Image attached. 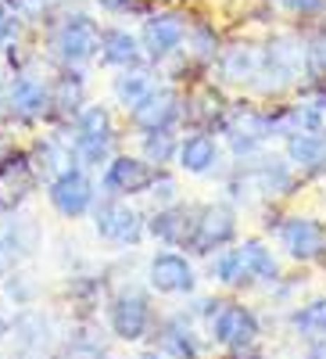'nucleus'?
Wrapping results in <instances>:
<instances>
[{
	"mask_svg": "<svg viewBox=\"0 0 326 359\" xmlns=\"http://www.w3.org/2000/svg\"><path fill=\"white\" fill-rule=\"evenodd\" d=\"M47 201L62 219H83L97 201V187L83 165H69L47 180Z\"/></svg>",
	"mask_w": 326,
	"mask_h": 359,
	"instance_id": "f257e3e1",
	"label": "nucleus"
},
{
	"mask_svg": "<svg viewBox=\"0 0 326 359\" xmlns=\"http://www.w3.org/2000/svg\"><path fill=\"white\" fill-rule=\"evenodd\" d=\"M54 54L65 65H86L101 54V29L90 15H72L57 25L54 33Z\"/></svg>",
	"mask_w": 326,
	"mask_h": 359,
	"instance_id": "f03ea898",
	"label": "nucleus"
},
{
	"mask_svg": "<svg viewBox=\"0 0 326 359\" xmlns=\"http://www.w3.org/2000/svg\"><path fill=\"white\" fill-rule=\"evenodd\" d=\"M158 176V165H151L147 158H133V155H115L104 165L101 184L108 191V198H133V194H147Z\"/></svg>",
	"mask_w": 326,
	"mask_h": 359,
	"instance_id": "7ed1b4c3",
	"label": "nucleus"
},
{
	"mask_svg": "<svg viewBox=\"0 0 326 359\" xmlns=\"http://www.w3.org/2000/svg\"><path fill=\"white\" fill-rule=\"evenodd\" d=\"M94 226L104 241L111 245H136L143 237V216L136 208L115 201V198H104V201H94Z\"/></svg>",
	"mask_w": 326,
	"mask_h": 359,
	"instance_id": "20e7f679",
	"label": "nucleus"
},
{
	"mask_svg": "<svg viewBox=\"0 0 326 359\" xmlns=\"http://www.w3.org/2000/svg\"><path fill=\"white\" fill-rule=\"evenodd\" d=\"M262 327L255 320V313L248 306H229V302H219L215 316H212V338L222 345V348H233V352H244L258 341Z\"/></svg>",
	"mask_w": 326,
	"mask_h": 359,
	"instance_id": "39448f33",
	"label": "nucleus"
},
{
	"mask_svg": "<svg viewBox=\"0 0 326 359\" xmlns=\"http://www.w3.org/2000/svg\"><path fill=\"white\" fill-rule=\"evenodd\" d=\"M236 237V212L229 205H204L197 208V219H194V233H190V248L208 255L215 248H226Z\"/></svg>",
	"mask_w": 326,
	"mask_h": 359,
	"instance_id": "423d86ee",
	"label": "nucleus"
},
{
	"mask_svg": "<svg viewBox=\"0 0 326 359\" xmlns=\"http://www.w3.org/2000/svg\"><path fill=\"white\" fill-rule=\"evenodd\" d=\"M305 69V50L302 47H294L290 40H276L269 43V50L262 54V72H258V83L265 94H273V90H283L290 86L294 79L302 76Z\"/></svg>",
	"mask_w": 326,
	"mask_h": 359,
	"instance_id": "0eeeda50",
	"label": "nucleus"
},
{
	"mask_svg": "<svg viewBox=\"0 0 326 359\" xmlns=\"http://www.w3.org/2000/svg\"><path fill=\"white\" fill-rule=\"evenodd\" d=\"M280 245L287 248L290 259L316 262L326 255V226L309 216H290L280 223Z\"/></svg>",
	"mask_w": 326,
	"mask_h": 359,
	"instance_id": "6e6552de",
	"label": "nucleus"
},
{
	"mask_svg": "<svg viewBox=\"0 0 326 359\" xmlns=\"http://www.w3.org/2000/svg\"><path fill=\"white\" fill-rule=\"evenodd\" d=\"M183 104H180V94H176L172 86H155L151 94H147L143 101H136L129 108V123L143 133L151 130H169L176 118H180Z\"/></svg>",
	"mask_w": 326,
	"mask_h": 359,
	"instance_id": "1a4fd4ad",
	"label": "nucleus"
},
{
	"mask_svg": "<svg viewBox=\"0 0 326 359\" xmlns=\"http://www.w3.org/2000/svg\"><path fill=\"white\" fill-rule=\"evenodd\" d=\"M8 115L22 118V123H36V118L50 115V86L36 76H11V94H8Z\"/></svg>",
	"mask_w": 326,
	"mask_h": 359,
	"instance_id": "9d476101",
	"label": "nucleus"
},
{
	"mask_svg": "<svg viewBox=\"0 0 326 359\" xmlns=\"http://www.w3.org/2000/svg\"><path fill=\"white\" fill-rule=\"evenodd\" d=\"M151 306H147L143 294H118L108 306V323L111 334L122 341H140L147 331H151Z\"/></svg>",
	"mask_w": 326,
	"mask_h": 359,
	"instance_id": "9b49d317",
	"label": "nucleus"
},
{
	"mask_svg": "<svg viewBox=\"0 0 326 359\" xmlns=\"http://www.w3.org/2000/svg\"><path fill=\"white\" fill-rule=\"evenodd\" d=\"M147 280L158 294H190L197 277H194V266L180 255V252H158L147 266Z\"/></svg>",
	"mask_w": 326,
	"mask_h": 359,
	"instance_id": "f8f14e48",
	"label": "nucleus"
},
{
	"mask_svg": "<svg viewBox=\"0 0 326 359\" xmlns=\"http://www.w3.org/2000/svg\"><path fill=\"white\" fill-rule=\"evenodd\" d=\"M187 29L183 22L176 15H155L143 22V33H140V50L151 57V62H162V57H169L176 47L183 43Z\"/></svg>",
	"mask_w": 326,
	"mask_h": 359,
	"instance_id": "ddd939ff",
	"label": "nucleus"
},
{
	"mask_svg": "<svg viewBox=\"0 0 326 359\" xmlns=\"http://www.w3.org/2000/svg\"><path fill=\"white\" fill-rule=\"evenodd\" d=\"M287 158L302 172H319L326 169V133L316 130H294L287 133Z\"/></svg>",
	"mask_w": 326,
	"mask_h": 359,
	"instance_id": "4468645a",
	"label": "nucleus"
},
{
	"mask_svg": "<svg viewBox=\"0 0 326 359\" xmlns=\"http://www.w3.org/2000/svg\"><path fill=\"white\" fill-rule=\"evenodd\" d=\"M194 219H197V212H190V208H183V205L172 201V205L158 208L155 219L147 223V230H151L158 241H165V245H190Z\"/></svg>",
	"mask_w": 326,
	"mask_h": 359,
	"instance_id": "2eb2a0df",
	"label": "nucleus"
},
{
	"mask_svg": "<svg viewBox=\"0 0 326 359\" xmlns=\"http://www.w3.org/2000/svg\"><path fill=\"white\" fill-rule=\"evenodd\" d=\"M0 233H4V241H8L15 262L18 259H33L40 252V245H43V226L33 216L18 212V208H11V212H8V226L0 230Z\"/></svg>",
	"mask_w": 326,
	"mask_h": 359,
	"instance_id": "dca6fc26",
	"label": "nucleus"
},
{
	"mask_svg": "<svg viewBox=\"0 0 326 359\" xmlns=\"http://www.w3.org/2000/svg\"><path fill=\"white\" fill-rule=\"evenodd\" d=\"M11 338L18 341V348L22 352H43L47 345H50V320L40 313V309H33V306H25L15 320H11Z\"/></svg>",
	"mask_w": 326,
	"mask_h": 359,
	"instance_id": "f3484780",
	"label": "nucleus"
},
{
	"mask_svg": "<svg viewBox=\"0 0 326 359\" xmlns=\"http://www.w3.org/2000/svg\"><path fill=\"white\" fill-rule=\"evenodd\" d=\"M83 104H86V79L69 65V72H62L50 86V111L62 118H76Z\"/></svg>",
	"mask_w": 326,
	"mask_h": 359,
	"instance_id": "a211bd4d",
	"label": "nucleus"
},
{
	"mask_svg": "<svg viewBox=\"0 0 326 359\" xmlns=\"http://www.w3.org/2000/svg\"><path fill=\"white\" fill-rule=\"evenodd\" d=\"M222 79L233 83V86H255L258 83V72H262V50L255 47H229L222 54Z\"/></svg>",
	"mask_w": 326,
	"mask_h": 359,
	"instance_id": "6ab92c4d",
	"label": "nucleus"
},
{
	"mask_svg": "<svg viewBox=\"0 0 326 359\" xmlns=\"http://www.w3.org/2000/svg\"><path fill=\"white\" fill-rule=\"evenodd\" d=\"M29 165H33L36 180L40 176L50 180V176H57L62 169L76 165V155H72V147H65L57 137H43V140H36L33 151H29Z\"/></svg>",
	"mask_w": 326,
	"mask_h": 359,
	"instance_id": "aec40b11",
	"label": "nucleus"
},
{
	"mask_svg": "<svg viewBox=\"0 0 326 359\" xmlns=\"http://www.w3.org/2000/svg\"><path fill=\"white\" fill-rule=\"evenodd\" d=\"M176 158H180V169H187L190 176H201L215 169L219 162V144L208 137V133H194L180 144V151H176Z\"/></svg>",
	"mask_w": 326,
	"mask_h": 359,
	"instance_id": "412c9836",
	"label": "nucleus"
},
{
	"mask_svg": "<svg viewBox=\"0 0 326 359\" xmlns=\"http://www.w3.org/2000/svg\"><path fill=\"white\" fill-rule=\"evenodd\" d=\"M140 40L129 36L126 29H104L101 33V62L115 69H133L140 62Z\"/></svg>",
	"mask_w": 326,
	"mask_h": 359,
	"instance_id": "4be33fe9",
	"label": "nucleus"
},
{
	"mask_svg": "<svg viewBox=\"0 0 326 359\" xmlns=\"http://www.w3.org/2000/svg\"><path fill=\"white\" fill-rule=\"evenodd\" d=\"M76 137L79 140H115V123L104 104H83L76 115Z\"/></svg>",
	"mask_w": 326,
	"mask_h": 359,
	"instance_id": "5701e85b",
	"label": "nucleus"
},
{
	"mask_svg": "<svg viewBox=\"0 0 326 359\" xmlns=\"http://www.w3.org/2000/svg\"><path fill=\"white\" fill-rule=\"evenodd\" d=\"M236 252H241V262H244V277H251V280H276L280 277V262H276L273 248H265L262 241H244Z\"/></svg>",
	"mask_w": 326,
	"mask_h": 359,
	"instance_id": "b1692460",
	"label": "nucleus"
},
{
	"mask_svg": "<svg viewBox=\"0 0 326 359\" xmlns=\"http://www.w3.org/2000/svg\"><path fill=\"white\" fill-rule=\"evenodd\" d=\"M111 90H115L118 104L133 108L136 101H143V97L155 90V79H151V72H143V69H136V65H133V69H122V76H115Z\"/></svg>",
	"mask_w": 326,
	"mask_h": 359,
	"instance_id": "393cba45",
	"label": "nucleus"
},
{
	"mask_svg": "<svg viewBox=\"0 0 326 359\" xmlns=\"http://www.w3.org/2000/svg\"><path fill=\"white\" fill-rule=\"evenodd\" d=\"M294 331L309 341H326V298H316L294 313Z\"/></svg>",
	"mask_w": 326,
	"mask_h": 359,
	"instance_id": "a878e982",
	"label": "nucleus"
},
{
	"mask_svg": "<svg viewBox=\"0 0 326 359\" xmlns=\"http://www.w3.org/2000/svg\"><path fill=\"white\" fill-rule=\"evenodd\" d=\"M255 184L265 194H287L290 184H294V176H290V169L280 158H262L258 169H255Z\"/></svg>",
	"mask_w": 326,
	"mask_h": 359,
	"instance_id": "bb28decb",
	"label": "nucleus"
},
{
	"mask_svg": "<svg viewBox=\"0 0 326 359\" xmlns=\"http://www.w3.org/2000/svg\"><path fill=\"white\" fill-rule=\"evenodd\" d=\"M176 151H180V140H176L169 130H151L143 137V158L151 165H165L176 158Z\"/></svg>",
	"mask_w": 326,
	"mask_h": 359,
	"instance_id": "cd10ccee",
	"label": "nucleus"
},
{
	"mask_svg": "<svg viewBox=\"0 0 326 359\" xmlns=\"http://www.w3.org/2000/svg\"><path fill=\"white\" fill-rule=\"evenodd\" d=\"M0 284H4V298H8V302H15V306H22V309L33 306L36 294H40V284L29 277V273H18V269H11V273L0 280Z\"/></svg>",
	"mask_w": 326,
	"mask_h": 359,
	"instance_id": "c85d7f7f",
	"label": "nucleus"
},
{
	"mask_svg": "<svg viewBox=\"0 0 326 359\" xmlns=\"http://www.w3.org/2000/svg\"><path fill=\"white\" fill-rule=\"evenodd\" d=\"M162 348L172 355V359H194L197 355V341L187 327H169L162 334Z\"/></svg>",
	"mask_w": 326,
	"mask_h": 359,
	"instance_id": "c756f323",
	"label": "nucleus"
},
{
	"mask_svg": "<svg viewBox=\"0 0 326 359\" xmlns=\"http://www.w3.org/2000/svg\"><path fill=\"white\" fill-rule=\"evenodd\" d=\"M212 277L219 284H241L244 280V262H241V252L236 248H226L215 262H212Z\"/></svg>",
	"mask_w": 326,
	"mask_h": 359,
	"instance_id": "7c9ffc66",
	"label": "nucleus"
},
{
	"mask_svg": "<svg viewBox=\"0 0 326 359\" xmlns=\"http://www.w3.org/2000/svg\"><path fill=\"white\" fill-rule=\"evenodd\" d=\"M8 4V11L15 15V18H25V22H36V18H43L57 0H4Z\"/></svg>",
	"mask_w": 326,
	"mask_h": 359,
	"instance_id": "2f4dec72",
	"label": "nucleus"
},
{
	"mask_svg": "<svg viewBox=\"0 0 326 359\" xmlns=\"http://www.w3.org/2000/svg\"><path fill=\"white\" fill-rule=\"evenodd\" d=\"M305 69L312 79H326V36H319L305 47Z\"/></svg>",
	"mask_w": 326,
	"mask_h": 359,
	"instance_id": "473e14b6",
	"label": "nucleus"
},
{
	"mask_svg": "<svg viewBox=\"0 0 326 359\" xmlns=\"http://www.w3.org/2000/svg\"><path fill=\"white\" fill-rule=\"evenodd\" d=\"M194 54L201 57V62H212V57L219 54V40L212 29H197L194 33Z\"/></svg>",
	"mask_w": 326,
	"mask_h": 359,
	"instance_id": "72a5a7b5",
	"label": "nucleus"
},
{
	"mask_svg": "<svg viewBox=\"0 0 326 359\" xmlns=\"http://www.w3.org/2000/svg\"><path fill=\"white\" fill-rule=\"evenodd\" d=\"M176 180L172 176H165V172H158L155 176V184H151V194H155V201H158V208H165V205H172L176 201Z\"/></svg>",
	"mask_w": 326,
	"mask_h": 359,
	"instance_id": "f704fd0d",
	"label": "nucleus"
},
{
	"mask_svg": "<svg viewBox=\"0 0 326 359\" xmlns=\"http://www.w3.org/2000/svg\"><path fill=\"white\" fill-rule=\"evenodd\" d=\"M15 40V15L8 11V4L0 0V47H8Z\"/></svg>",
	"mask_w": 326,
	"mask_h": 359,
	"instance_id": "c9c22d12",
	"label": "nucleus"
},
{
	"mask_svg": "<svg viewBox=\"0 0 326 359\" xmlns=\"http://www.w3.org/2000/svg\"><path fill=\"white\" fill-rule=\"evenodd\" d=\"M280 4L294 15H316V11L326 8V0H280Z\"/></svg>",
	"mask_w": 326,
	"mask_h": 359,
	"instance_id": "e433bc0d",
	"label": "nucleus"
},
{
	"mask_svg": "<svg viewBox=\"0 0 326 359\" xmlns=\"http://www.w3.org/2000/svg\"><path fill=\"white\" fill-rule=\"evenodd\" d=\"M11 269H15V255H11V248H8V241H4V233H0V280H4Z\"/></svg>",
	"mask_w": 326,
	"mask_h": 359,
	"instance_id": "4c0bfd02",
	"label": "nucleus"
},
{
	"mask_svg": "<svg viewBox=\"0 0 326 359\" xmlns=\"http://www.w3.org/2000/svg\"><path fill=\"white\" fill-rule=\"evenodd\" d=\"M8 94H11V76L0 69V115L8 111Z\"/></svg>",
	"mask_w": 326,
	"mask_h": 359,
	"instance_id": "58836bf2",
	"label": "nucleus"
},
{
	"mask_svg": "<svg viewBox=\"0 0 326 359\" xmlns=\"http://www.w3.org/2000/svg\"><path fill=\"white\" fill-rule=\"evenodd\" d=\"M97 4H101V8H108V11H118V8L126 4V0H97Z\"/></svg>",
	"mask_w": 326,
	"mask_h": 359,
	"instance_id": "ea45409f",
	"label": "nucleus"
},
{
	"mask_svg": "<svg viewBox=\"0 0 326 359\" xmlns=\"http://www.w3.org/2000/svg\"><path fill=\"white\" fill-rule=\"evenodd\" d=\"M11 334V320H4V316H0V341H4Z\"/></svg>",
	"mask_w": 326,
	"mask_h": 359,
	"instance_id": "a19ab883",
	"label": "nucleus"
},
{
	"mask_svg": "<svg viewBox=\"0 0 326 359\" xmlns=\"http://www.w3.org/2000/svg\"><path fill=\"white\" fill-rule=\"evenodd\" d=\"M312 359H326V341H319V345L312 348Z\"/></svg>",
	"mask_w": 326,
	"mask_h": 359,
	"instance_id": "79ce46f5",
	"label": "nucleus"
},
{
	"mask_svg": "<svg viewBox=\"0 0 326 359\" xmlns=\"http://www.w3.org/2000/svg\"><path fill=\"white\" fill-rule=\"evenodd\" d=\"M0 313H4V294H0Z\"/></svg>",
	"mask_w": 326,
	"mask_h": 359,
	"instance_id": "37998d69",
	"label": "nucleus"
},
{
	"mask_svg": "<svg viewBox=\"0 0 326 359\" xmlns=\"http://www.w3.org/2000/svg\"><path fill=\"white\" fill-rule=\"evenodd\" d=\"M0 212H8V208H4V198H0Z\"/></svg>",
	"mask_w": 326,
	"mask_h": 359,
	"instance_id": "c03bdc74",
	"label": "nucleus"
}]
</instances>
